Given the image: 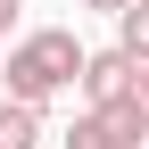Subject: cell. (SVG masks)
<instances>
[{
	"label": "cell",
	"instance_id": "1",
	"mask_svg": "<svg viewBox=\"0 0 149 149\" xmlns=\"http://www.w3.org/2000/svg\"><path fill=\"white\" fill-rule=\"evenodd\" d=\"M74 74H83V42H74L66 25H42V33H25L17 50H0V100H17V108L42 116Z\"/></svg>",
	"mask_w": 149,
	"mask_h": 149
},
{
	"label": "cell",
	"instance_id": "2",
	"mask_svg": "<svg viewBox=\"0 0 149 149\" xmlns=\"http://www.w3.org/2000/svg\"><path fill=\"white\" fill-rule=\"evenodd\" d=\"M133 83H141V66L124 58V50H83V74H74V91H83L91 108H116V100H133Z\"/></svg>",
	"mask_w": 149,
	"mask_h": 149
},
{
	"label": "cell",
	"instance_id": "3",
	"mask_svg": "<svg viewBox=\"0 0 149 149\" xmlns=\"http://www.w3.org/2000/svg\"><path fill=\"white\" fill-rule=\"evenodd\" d=\"M91 116H100V133L116 141V149H141V141H149V108H141V100H116V108H91Z\"/></svg>",
	"mask_w": 149,
	"mask_h": 149
},
{
	"label": "cell",
	"instance_id": "4",
	"mask_svg": "<svg viewBox=\"0 0 149 149\" xmlns=\"http://www.w3.org/2000/svg\"><path fill=\"white\" fill-rule=\"evenodd\" d=\"M0 149H42V116L17 100H0Z\"/></svg>",
	"mask_w": 149,
	"mask_h": 149
},
{
	"label": "cell",
	"instance_id": "5",
	"mask_svg": "<svg viewBox=\"0 0 149 149\" xmlns=\"http://www.w3.org/2000/svg\"><path fill=\"white\" fill-rule=\"evenodd\" d=\"M116 50H124L133 66H149V0H133V8L116 17Z\"/></svg>",
	"mask_w": 149,
	"mask_h": 149
},
{
	"label": "cell",
	"instance_id": "6",
	"mask_svg": "<svg viewBox=\"0 0 149 149\" xmlns=\"http://www.w3.org/2000/svg\"><path fill=\"white\" fill-rule=\"evenodd\" d=\"M66 149H116V141H108V133H100V116L83 108V116H74V133H66Z\"/></svg>",
	"mask_w": 149,
	"mask_h": 149
},
{
	"label": "cell",
	"instance_id": "7",
	"mask_svg": "<svg viewBox=\"0 0 149 149\" xmlns=\"http://www.w3.org/2000/svg\"><path fill=\"white\" fill-rule=\"evenodd\" d=\"M83 8H108V17H124V8H133V0H83Z\"/></svg>",
	"mask_w": 149,
	"mask_h": 149
},
{
	"label": "cell",
	"instance_id": "8",
	"mask_svg": "<svg viewBox=\"0 0 149 149\" xmlns=\"http://www.w3.org/2000/svg\"><path fill=\"white\" fill-rule=\"evenodd\" d=\"M17 8H25V0H0V33H8V25H17Z\"/></svg>",
	"mask_w": 149,
	"mask_h": 149
},
{
	"label": "cell",
	"instance_id": "9",
	"mask_svg": "<svg viewBox=\"0 0 149 149\" xmlns=\"http://www.w3.org/2000/svg\"><path fill=\"white\" fill-rule=\"evenodd\" d=\"M133 100H141V108H149V66H141V83H133Z\"/></svg>",
	"mask_w": 149,
	"mask_h": 149
},
{
	"label": "cell",
	"instance_id": "10",
	"mask_svg": "<svg viewBox=\"0 0 149 149\" xmlns=\"http://www.w3.org/2000/svg\"><path fill=\"white\" fill-rule=\"evenodd\" d=\"M141 149H149V141H141Z\"/></svg>",
	"mask_w": 149,
	"mask_h": 149
}]
</instances>
